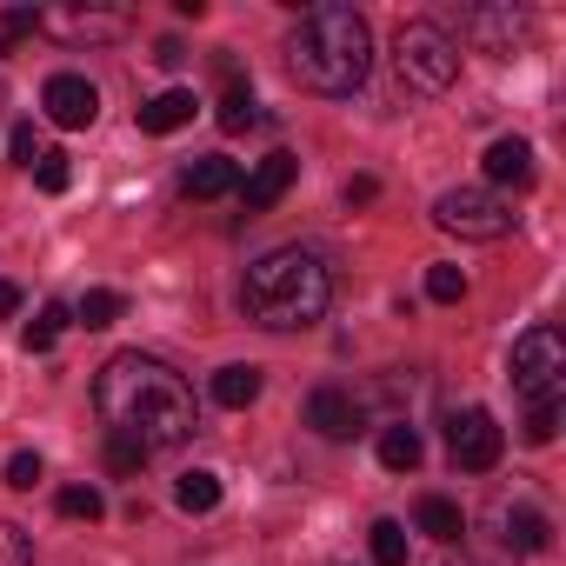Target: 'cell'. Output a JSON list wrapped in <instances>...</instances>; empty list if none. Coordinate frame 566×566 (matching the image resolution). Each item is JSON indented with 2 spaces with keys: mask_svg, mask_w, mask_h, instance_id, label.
<instances>
[{
  "mask_svg": "<svg viewBox=\"0 0 566 566\" xmlns=\"http://www.w3.org/2000/svg\"><path fill=\"white\" fill-rule=\"evenodd\" d=\"M294 174H301V160L294 154H266L247 180H240V200H247V213H266V207H280L287 200V187H294Z\"/></svg>",
  "mask_w": 566,
  "mask_h": 566,
  "instance_id": "cell-11",
  "label": "cell"
},
{
  "mask_svg": "<svg viewBox=\"0 0 566 566\" xmlns=\"http://www.w3.org/2000/svg\"><path fill=\"white\" fill-rule=\"evenodd\" d=\"M253 120H260V107H253V87L227 81V101H220V134H247Z\"/></svg>",
  "mask_w": 566,
  "mask_h": 566,
  "instance_id": "cell-22",
  "label": "cell"
},
{
  "mask_svg": "<svg viewBox=\"0 0 566 566\" xmlns=\"http://www.w3.org/2000/svg\"><path fill=\"white\" fill-rule=\"evenodd\" d=\"M420 460H427L420 427H407V420H400V427H387V433H380V467H387V473H413Z\"/></svg>",
  "mask_w": 566,
  "mask_h": 566,
  "instance_id": "cell-18",
  "label": "cell"
},
{
  "mask_svg": "<svg viewBox=\"0 0 566 566\" xmlns=\"http://www.w3.org/2000/svg\"><path fill=\"white\" fill-rule=\"evenodd\" d=\"M427 301H440V307L467 301V273L460 266H427Z\"/></svg>",
  "mask_w": 566,
  "mask_h": 566,
  "instance_id": "cell-25",
  "label": "cell"
},
{
  "mask_svg": "<svg viewBox=\"0 0 566 566\" xmlns=\"http://www.w3.org/2000/svg\"><path fill=\"white\" fill-rule=\"evenodd\" d=\"M67 520H101L107 513V500H101V486H61V500H54Z\"/></svg>",
  "mask_w": 566,
  "mask_h": 566,
  "instance_id": "cell-26",
  "label": "cell"
},
{
  "mask_svg": "<svg viewBox=\"0 0 566 566\" xmlns=\"http://www.w3.org/2000/svg\"><path fill=\"white\" fill-rule=\"evenodd\" d=\"M413 520H420V533H433L440 546H460V533H467V513H460V506H453L447 493H420Z\"/></svg>",
  "mask_w": 566,
  "mask_h": 566,
  "instance_id": "cell-17",
  "label": "cell"
},
{
  "mask_svg": "<svg viewBox=\"0 0 566 566\" xmlns=\"http://www.w3.org/2000/svg\"><path fill=\"white\" fill-rule=\"evenodd\" d=\"M0 107H8V81H0Z\"/></svg>",
  "mask_w": 566,
  "mask_h": 566,
  "instance_id": "cell-38",
  "label": "cell"
},
{
  "mask_svg": "<svg viewBox=\"0 0 566 566\" xmlns=\"http://www.w3.org/2000/svg\"><path fill=\"white\" fill-rule=\"evenodd\" d=\"M433 566H453V546H447V553H440V559H433ZM460 566H473V559H460Z\"/></svg>",
  "mask_w": 566,
  "mask_h": 566,
  "instance_id": "cell-37",
  "label": "cell"
},
{
  "mask_svg": "<svg viewBox=\"0 0 566 566\" xmlns=\"http://www.w3.org/2000/svg\"><path fill=\"white\" fill-rule=\"evenodd\" d=\"M486 180H493V187H513V193H526V187H533V147H526L520 134L493 140V147H486Z\"/></svg>",
  "mask_w": 566,
  "mask_h": 566,
  "instance_id": "cell-13",
  "label": "cell"
},
{
  "mask_svg": "<svg viewBox=\"0 0 566 566\" xmlns=\"http://www.w3.org/2000/svg\"><path fill=\"white\" fill-rule=\"evenodd\" d=\"M28 174L41 180V193H67V187H74V167H67V154H41Z\"/></svg>",
  "mask_w": 566,
  "mask_h": 566,
  "instance_id": "cell-27",
  "label": "cell"
},
{
  "mask_svg": "<svg viewBox=\"0 0 566 566\" xmlns=\"http://www.w3.org/2000/svg\"><path fill=\"white\" fill-rule=\"evenodd\" d=\"M14 307H21V287H14V280H0V321H8Z\"/></svg>",
  "mask_w": 566,
  "mask_h": 566,
  "instance_id": "cell-35",
  "label": "cell"
},
{
  "mask_svg": "<svg viewBox=\"0 0 566 566\" xmlns=\"http://www.w3.org/2000/svg\"><path fill=\"white\" fill-rule=\"evenodd\" d=\"M107 467H114V473H140V467H147V447H134V440L114 433V440H107Z\"/></svg>",
  "mask_w": 566,
  "mask_h": 566,
  "instance_id": "cell-30",
  "label": "cell"
},
{
  "mask_svg": "<svg viewBox=\"0 0 566 566\" xmlns=\"http://www.w3.org/2000/svg\"><path fill=\"white\" fill-rule=\"evenodd\" d=\"M500 453H506V433H500V420L486 407H460L447 420V460H453V473H493Z\"/></svg>",
  "mask_w": 566,
  "mask_h": 566,
  "instance_id": "cell-7",
  "label": "cell"
},
{
  "mask_svg": "<svg viewBox=\"0 0 566 566\" xmlns=\"http://www.w3.org/2000/svg\"><path fill=\"white\" fill-rule=\"evenodd\" d=\"M394 74L413 94H447L460 81V48L440 21H400L394 34Z\"/></svg>",
  "mask_w": 566,
  "mask_h": 566,
  "instance_id": "cell-4",
  "label": "cell"
},
{
  "mask_svg": "<svg viewBox=\"0 0 566 566\" xmlns=\"http://www.w3.org/2000/svg\"><path fill=\"white\" fill-rule=\"evenodd\" d=\"M193 87H167V94H154L147 107H140V134H174V127H187L193 120Z\"/></svg>",
  "mask_w": 566,
  "mask_h": 566,
  "instance_id": "cell-16",
  "label": "cell"
},
{
  "mask_svg": "<svg viewBox=\"0 0 566 566\" xmlns=\"http://www.w3.org/2000/svg\"><path fill=\"white\" fill-rule=\"evenodd\" d=\"M0 566H34V539L14 520H0Z\"/></svg>",
  "mask_w": 566,
  "mask_h": 566,
  "instance_id": "cell-28",
  "label": "cell"
},
{
  "mask_svg": "<svg viewBox=\"0 0 566 566\" xmlns=\"http://www.w3.org/2000/svg\"><path fill=\"white\" fill-rule=\"evenodd\" d=\"M154 61H160V67H180L187 54H180V41H160V48H154Z\"/></svg>",
  "mask_w": 566,
  "mask_h": 566,
  "instance_id": "cell-36",
  "label": "cell"
},
{
  "mask_svg": "<svg viewBox=\"0 0 566 566\" xmlns=\"http://www.w3.org/2000/svg\"><path fill=\"white\" fill-rule=\"evenodd\" d=\"M41 107H48V120L54 127H94L101 120V87L87 81V74H54L48 87H41Z\"/></svg>",
  "mask_w": 566,
  "mask_h": 566,
  "instance_id": "cell-8",
  "label": "cell"
},
{
  "mask_svg": "<svg viewBox=\"0 0 566 566\" xmlns=\"http://www.w3.org/2000/svg\"><path fill=\"white\" fill-rule=\"evenodd\" d=\"M34 28H41V8H8V21H0V34H8V41L14 34H34Z\"/></svg>",
  "mask_w": 566,
  "mask_h": 566,
  "instance_id": "cell-33",
  "label": "cell"
},
{
  "mask_svg": "<svg viewBox=\"0 0 566 566\" xmlns=\"http://www.w3.org/2000/svg\"><path fill=\"white\" fill-rule=\"evenodd\" d=\"M233 187H240V167L220 160V154L180 167V193H187V200H220V193H233Z\"/></svg>",
  "mask_w": 566,
  "mask_h": 566,
  "instance_id": "cell-14",
  "label": "cell"
},
{
  "mask_svg": "<svg viewBox=\"0 0 566 566\" xmlns=\"http://www.w3.org/2000/svg\"><path fill=\"white\" fill-rule=\"evenodd\" d=\"M94 407H101V420H107L120 440H134V447H147V453L180 447V440H193V427H200L193 387H187L167 360H154V354H114V360L94 374Z\"/></svg>",
  "mask_w": 566,
  "mask_h": 566,
  "instance_id": "cell-1",
  "label": "cell"
},
{
  "mask_svg": "<svg viewBox=\"0 0 566 566\" xmlns=\"http://www.w3.org/2000/svg\"><path fill=\"white\" fill-rule=\"evenodd\" d=\"M374 559L380 566H407V526L400 520H374Z\"/></svg>",
  "mask_w": 566,
  "mask_h": 566,
  "instance_id": "cell-24",
  "label": "cell"
},
{
  "mask_svg": "<svg viewBox=\"0 0 566 566\" xmlns=\"http://www.w3.org/2000/svg\"><path fill=\"white\" fill-rule=\"evenodd\" d=\"M8 154H14V167H34V160H41V140H34V127H14V134H8Z\"/></svg>",
  "mask_w": 566,
  "mask_h": 566,
  "instance_id": "cell-32",
  "label": "cell"
},
{
  "mask_svg": "<svg viewBox=\"0 0 566 566\" xmlns=\"http://www.w3.org/2000/svg\"><path fill=\"white\" fill-rule=\"evenodd\" d=\"M506 374H513V394H520L526 407H559V394H566V334L546 327V321L526 327V334L513 340Z\"/></svg>",
  "mask_w": 566,
  "mask_h": 566,
  "instance_id": "cell-5",
  "label": "cell"
},
{
  "mask_svg": "<svg viewBox=\"0 0 566 566\" xmlns=\"http://www.w3.org/2000/svg\"><path fill=\"white\" fill-rule=\"evenodd\" d=\"M41 28H54L67 41H120L134 21L127 14H94V8H54V14H41Z\"/></svg>",
  "mask_w": 566,
  "mask_h": 566,
  "instance_id": "cell-12",
  "label": "cell"
},
{
  "mask_svg": "<svg viewBox=\"0 0 566 566\" xmlns=\"http://www.w3.org/2000/svg\"><path fill=\"white\" fill-rule=\"evenodd\" d=\"M327 301H334V280H327L321 253H307V247H273V253H260L247 266V287H240L247 321L266 327V334H301V327H314L327 314Z\"/></svg>",
  "mask_w": 566,
  "mask_h": 566,
  "instance_id": "cell-3",
  "label": "cell"
},
{
  "mask_svg": "<svg viewBox=\"0 0 566 566\" xmlns=\"http://www.w3.org/2000/svg\"><path fill=\"white\" fill-rule=\"evenodd\" d=\"M74 321V307H61V301H48L34 321H28V354H48L54 340H61V327Z\"/></svg>",
  "mask_w": 566,
  "mask_h": 566,
  "instance_id": "cell-23",
  "label": "cell"
},
{
  "mask_svg": "<svg viewBox=\"0 0 566 566\" xmlns=\"http://www.w3.org/2000/svg\"><path fill=\"white\" fill-rule=\"evenodd\" d=\"M287 67H294V81L307 94H327V101L360 94V81L374 67V28H367V14L340 8V0L307 8L301 28L287 34Z\"/></svg>",
  "mask_w": 566,
  "mask_h": 566,
  "instance_id": "cell-2",
  "label": "cell"
},
{
  "mask_svg": "<svg viewBox=\"0 0 566 566\" xmlns=\"http://www.w3.org/2000/svg\"><path fill=\"white\" fill-rule=\"evenodd\" d=\"M260 387H266V380H260V367H253V360H233V367H220V374H213V387H207V394H213V407L240 413V407H253V400H260Z\"/></svg>",
  "mask_w": 566,
  "mask_h": 566,
  "instance_id": "cell-15",
  "label": "cell"
},
{
  "mask_svg": "<svg viewBox=\"0 0 566 566\" xmlns=\"http://www.w3.org/2000/svg\"><path fill=\"white\" fill-rule=\"evenodd\" d=\"M41 473H48V467H41V453H14V460H8V486H21V493H28Z\"/></svg>",
  "mask_w": 566,
  "mask_h": 566,
  "instance_id": "cell-31",
  "label": "cell"
},
{
  "mask_svg": "<svg viewBox=\"0 0 566 566\" xmlns=\"http://www.w3.org/2000/svg\"><path fill=\"white\" fill-rule=\"evenodd\" d=\"M120 314H127V301H120L114 287H87V294L74 301V321H81L87 334H101V327H114Z\"/></svg>",
  "mask_w": 566,
  "mask_h": 566,
  "instance_id": "cell-21",
  "label": "cell"
},
{
  "mask_svg": "<svg viewBox=\"0 0 566 566\" xmlns=\"http://www.w3.org/2000/svg\"><path fill=\"white\" fill-rule=\"evenodd\" d=\"M174 506H180V513H213V506H220V473H207V467L180 473V480H174Z\"/></svg>",
  "mask_w": 566,
  "mask_h": 566,
  "instance_id": "cell-20",
  "label": "cell"
},
{
  "mask_svg": "<svg viewBox=\"0 0 566 566\" xmlns=\"http://www.w3.org/2000/svg\"><path fill=\"white\" fill-rule=\"evenodd\" d=\"M526 447H553V433H559V407H526Z\"/></svg>",
  "mask_w": 566,
  "mask_h": 566,
  "instance_id": "cell-29",
  "label": "cell"
},
{
  "mask_svg": "<svg viewBox=\"0 0 566 566\" xmlns=\"http://www.w3.org/2000/svg\"><path fill=\"white\" fill-rule=\"evenodd\" d=\"M500 526H506V546H520V553H546V546H553V526H546V513H533V506H506Z\"/></svg>",
  "mask_w": 566,
  "mask_h": 566,
  "instance_id": "cell-19",
  "label": "cell"
},
{
  "mask_svg": "<svg viewBox=\"0 0 566 566\" xmlns=\"http://www.w3.org/2000/svg\"><path fill=\"white\" fill-rule=\"evenodd\" d=\"M513 200L493 193V187H447L433 200V227L440 233H460V240H506L513 233Z\"/></svg>",
  "mask_w": 566,
  "mask_h": 566,
  "instance_id": "cell-6",
  "label": "cell"
},
{
  "mask_svg": "<svg viewBox=\"0 0 566 566\" xmlns=\"http://www.w3.org/2000/svg\"><path fill=\"white\" fill-rule=\"evenodd\" d=\"M307 427H314L321 440H354V433H360V400H354L347 387H314V394H307Z\"/></svg>",
  "mask_w": 566,
  "mask_h": 566,
  "instance_id": "cell-10",
  "label": "cell"
},
{
  "mask_svg": "<svg viewBox=\"0 0 566 566\" xmlns=\"http://www.w3.org/2000/svg\"><path fill=\"white\" fill-rule=\"evenodd\" d=\"M467 34H473L480 54L513 61V54L526 48V14H513V8H473V14H467Z\"/></svg>",
  "mask_w": 566,
  "mask_h": 566,
  "instance_id": "cell-9",
  "label": "cell"
},
{
  "mask_svg": "<svg viewBox=\"0 0 566 566\" xmlns=\"http://www.w3.org/2000/svg\"><path fill=\"white\" fill-rule=\"evenodd\" d=\"M374 193H380V180H374V174H360V180H354V187H347V200H354V207H367V200H374Z\"/></svg>",
  "mask_w": 566,
  "mask_h": 566,
  "instance_id": "cell-34",
  "label": "cell"
}]
</instances>
